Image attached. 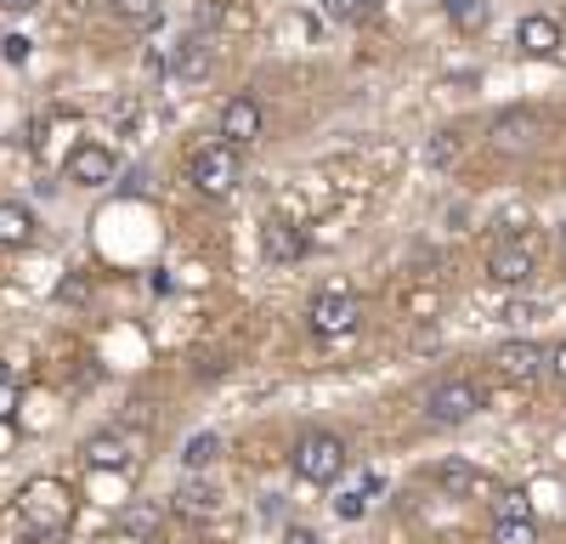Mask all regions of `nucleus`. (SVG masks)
Instances as JSON below:
<instances>
[{
    "label": "nucleus",
    "mask_w": 566,
    "mask_h": 544,
    "mask_svg": "<svg viewBox=\"0 0 566 544\" xmlns=\"http://www.w3.org/2000/svg\"><path fill=\"white\" fill-rule=\"evenodd\" d=\"M18 522L29 533V544H57L74 522V493L69 482L57 477H34L23 493H18Z\"/></svg>",
    "instance_id": "f257e3e1"
},
{
    "label": "nucleus",
    "mask_w": 566,
    "mask_h": 544,
    "mask_svg": "<svg viewBox=\"0 0 566 544\" xmlns=\"http://www.w3.org/2000/svg\"><path fill=\"white\" fill-rule=\"evenodd\" d=\"M290 465H295L301 482L328 488V482H340V471H346V442L335 431H306L295 442V453H290Z\"/></svg>",
    "instance_id": "f03ea898"
},
{
    "label": "nucleus",
    "mask_w": 566,
    "mask_h": 544,
    "mask_svg": "<svg viewBox=\"0 0 566 544\" xmlns=\"http://www.w3.org/2000/svg\"><path fill=\"white\" fill-rule=\"evenodd\" d=\"M187 181H193L205 199H227V193L244 181V159H239V148L205 143V148L193 154V165H187Z\"/></svg>",
    "instance_id": "7ed1b4c3"
},
{
    "label": "nucleus",
    "mask_w": 566,
    "mask_h": 544,
    "mask_svg": "<svg viewBox=\"0 0 566 544\" xmlns=\"http://www.w3.org/2000/svg\"><path fill=\"white\" fill-rule=\"evenodd\" d=\"M306 324H312V335H323V341H340V335H352V329L363 324V301H357L352 290H317L312 306H306Z\"/></svg>",
    "instance_id": "20e7f679"
},
{
    "label": "nucleus",
    "mask_w": 566,
    "mask_h": 544,
    "mask_svg": "<svg viewBox=\"0 0 566 544\" xmlns=\"http://www.w3.org/2000/svg\"><path fill=\"white\" fill-rule=\"evenodd\" d=\"M476 408H482V386L453 375V380L431 386V397H424V420H431V426H464Z\"/></svg>",
    "instance_id": "39448f33"
},
{
    "label": "nucleus",
    "mask_w": 566,
    "mask_h": 544,
    "mask_svg": "<svg viewBox=\"0 0 566 544\" xmlns=\"http://www.w3.org/2000/svg\"><path fill=\"white\" fill-rule=\"evenodd\" d=\"M261 125H266V114H261V103L250 97V91L227 97V108H221V143L227 148H250L255 136H261Z\"/></svg>",
    "instance_id": "423d86ee"
},
{
    "label": "nucleus",
    "mask_w": 566,
    "mask_h": 544,
    "mask_svg": "<svg viewBox=\"0 0 566 544\" xmlns=\"http://www.w3.org/2000/svg\"><path fill=\"white\" fill-rule=\"evenodd\" d=\"M69 181L74 188H108L114 181V148H103V143H80L74 154H69Z\"/></svg>",
    "instance_id": "0eeeda50"
},
{
    "label": "nucleus",
    "mask_w": 566,
    "mask_h": 544,
    "mask_svg": "<svg viewBox=\"0 0 566 544\" xmlns=\"http://www.w3.org/2000/svg\"><path fill=\"white\" fill-rule=\"evenodd\" d=\"M306 244H312V239H306V227H301V221H266V227H261V255L277 261V266L301 261Z\"/></svg>",
    "instance_id": "6e6552de"
},
{
    "label": "nucleus",
    "mask_w": 566,
    "mask_h": 544,
    "mask_svg": "<svg viewBox=\"0 0 566 544\" xmlns=\"http://www.w3.org/2000/svg\"><path fill=\"white\" fill-rule=\"evenodd\" d=\"M515 45H522V57H555L560 52V23L533 12V18L515 23Z\"/></svg>",
    "instance_id": "1a4fd4ad"
},
{
    "label": "nucleus",
    "mask_w": 566,
    "mask_h": 544,
    "mask_svg": "<svg viewBox=\"0 0 566 544\" xmlns=\"http://www.w3.org/2000/svg\"><path fill=\"white\" fill-rule=\"evenodd\" d=\"M538 130H544V125H538L533 108H510V114L493 119V143L515 154V148H533V143H538Z\"/></svg>",
    "instance_id": "9d476101"
},
{
    "label": "nucleus",
    "mask_w": 566,
    "mask_h": 544,
    "mask_svg": "<svg viewBox=\"0 0 566 544\" xmlns=\"http://www.w3.org/2000/svg\"><path fill=\"white\" fill-rule=\"evenodd\" d=\"M488 279H493V284H510V290L527 284V279H533V250H527V244H499V250L488 255Z\"/></svg>",
    "instance_id": "9b49d317"
},
{
    "label": "nucleus",
    "mask_w": 566,
    "mask_h": 544,
    "mask_svg": "<svg viewBox=\"0 0 566 544\" xmlns=\"http://www.w3.org/2000/svg\"><path fill=\"white\" fill-rule=\"evenodd\" d=\"M493 363H499V375H510V380H538L544 352H538L533 341H504V346L493 352Z\"/></svg>",
    "instance_id": "f8f14e48"
},
{
    "label": "nucleus",
    "mask_w": 566,
    "mask_h": 544,
    "mask_svg": "<svg viewBox=\"0 0 566 544\" xmlns=\"http://www.w3.org/2000/svg\"><path fill=\"white\" fill-rule=\"evenodd\" d=\"M34 244V210L18 199H0V250H23Z\"/></svg>",
    "instance_id": "ddd939ff"
},
{
    "label": "nucleus",
    "mask_w": 566,
    "mask_h": 544,
    "mask_svg": "<svg viewBox=\"0 0 566 544\" xmlns=\"http://www.w3.org/2000/svg\"><path fill=\"white\" fill-rule=\"evenodd\" d=\"M130 460V437L125 431H97L85 442V465L91 471H108V465H125Z\"/></svg>",
    "instance_id": "4468645a"
},
{
    "label": "nucleus",
    "mask_w": 566,
    "mask_h": 544,
    "mask_svg": "<svg viewBox=\"0 0 566 544\" xmlns=\"http://www.w3.org/2000/svg\"><path fill=\"white\" fill-rule=\"evenodd\" d=\"M431 482H437L448 499H476V488H482V471H476V465H464V460H442Z\"/></svg>",
    "instance_id": "2eb2a0df"
},
{
    "label": "nucleus",
    "mask_w": 566,
    "mask_h": 544,
    "mask_svg": "<svg viewBox=\"0 0 566 544\" xmlns=\"http://www.w3.org/2000/svg\"><path fill=\"white\" fill-rule=\"evenodd\" d=\"M170 499H176V516H187V522H199V516L216 511V488L210 482H181Z\"/></svg>",
    "instance_id": "dca6fc26"
},
{
    "label": "nucleus",
    "mask_w": 566,
    "mask_h": 544,
    "mask_svg": "<svg viewBox=\"0 0 566 544\" xmlns=\"http://www.w3.org/2000/svg\"><path fill=\"white\" fill-rule=\"evenodd\" d=\"M442 12H448V23L459 29V34H482L488 29V0H442Z\"/></svg>",
    "instance_id": "f3484780"
},
{
    "label": "nucleus",
    "mask_w": 566,
    "mask_h": 544,
    "mask_svg": "<svg viewBox=\"0 0 566 544\" xmlns=\"http://www.w3.org/2000/svg\"><path fill=\"white\" fill-rule=\"evenodd\" d=\"M216 460H221V437H216V431L187 437V448H181V465H187V471H205V465H216Z\"/></svg>",
    "instance_id": "a211bd4d"
},
{
    "label": "nucleus",
    "mask_w": 566,
    "mask_h": 544,
    "mask_svg": "<svg viewBox=\"0 0 566 544\" xmlns=\"http://www.w3.org/2000/svg\"><path fill=\"white\" fill-rule=\"evenodd\" d=\"M119 533H136V538L159 544V511H148V505H125V511H119Z\"/></svg>",
    "instance_id": "6ab92c4d"
},
{
    "label": "nucleus",
    "mask_w": 566,
    "mask_h": 544,
    "mask_svg": "<svg viewBox=\"0 0 566 544\" xmlns=\"http://www.w3.org/2000/svg\"><path fill=\"white\" fill-rule=\"evenodd\" d=\"M493 544H538V522L533 516H499L493 522Z\"/></svg>",
    "instance_id": "aec40b11"
},
{
    "label": "nucleus",
    "mask_w": 566,
    "mask_h": 544,
    "mask_svg": "<svg viewBox=\"0 0 566 544\" xmlns=\"http://www.w3.org/2000/svg\"><path fill=\"white\" fill-rule=\"evenodd\" d=\"M114 7H119L125 23H148V18H159V0H114Z\"/></svg>",
    "instance_id": "412c9836"
},
{
    "label": "nucleus",
    "mask_w": 566,
    "mask_h": 544,
    "mask_svg": "<svg viewBox=\"0 0 566 544\" xmlns=\"http://www.w3.org/2000/svg\"><path fill=\"white\" fill-rule=\"evenodd\" d=\"M12 408H18V380H12V369H7V363H0V420H7Z\"/></svg>",
    "instance_id": "4be33fe9"
},
{
    "label": "nucleus",
    "mask_w": 566,
    "mask_h": 544,
    "mask_svg": "<svg viewBox=\"0 0 566 544\" xmlns=\"http://www.w3.org/2000/svg\"><path fill=\"white\" fill-rule=\"evenodd\" d=\"M335 511H340L346 522H357V516L368 511V493H340V499H335Z\"/></svg>",
    "instance_id": "5701e85b"
},
{
    "label": "nucleus",
    "mask_w": 566,
    "mask_h": 544,
    "mask_svg": "<svg viewBox=\"0 0 566 544\" xmlns=\"http://www.w3.org/2000/svg\"><path fill=\"white\" fill-rule=\"evenodd\" d=\"M0 57H7V63H29V40L23 34H7V40H0Z\"/></svg>",
    "instance_id": "b1692460"
},
{
    "label": "nucleus",
    "mask_w": 566,
    "mask_h": 544,
    "mask_svg": "<svg viewBox=\"0 0 566 544\" xmlns=\"http://www.w3.org/2000/svg\"><path fill=\"white\" fill-rule=\"evenodd\" d=\"M323 12L328 18H340V23H357L363 12H357V0H323Z\"/></svg>",
    "instance_id": "393cba45"
},
{
    "label": "nucleus",
    "mask_w": 566,
    "mask_h": 544,
    "mask_svg": "<svg viewBox=\"0 0 566 544\" xmlns=\"http://www.w3.org/2000/svg\"><path fill=\"white\" fill-rule=\"evenodd\" d=\"M499 516H527V499L522 493H504L499 499Z\"/></svg>",
    "instance_id": "a878e982"
},
{
    "label": "nucleus",
    "mask_w": 566,
    "mask_h": 544,
    "mask_svg": "<svg viewBox=\"0 0 566 544\" xmlns=\"http://www.w3.org/2000/svg\"><path fill=\"white\" fill-rule=\"evenodd\" d=\"M283 544H323L312 527H290V533H283Z\"/></svg>",
    "instance_id": "bb28decb"
},
{
    "label": "nucleus",
    "mask_w": 566,
    "mask_h": 544,
    "mask_svg": "<svg viewBox=\"0 0 566 544\" xmlns=\"http://www.w3.org/2000/svg\"><path fill=\"white\" fill-rule=\"evenodd\" d=\"M549 369H555V375H560V380H566V341H560V346H555V352H549Z\"/></svg>",
    "instance_id": "cd10ccee"
},
{
    "label": "nucleus",
    "mask_w": 566,
    "mask_h": 544,
    "mask_svg": "<svg viewBox=\"0 0 566 544\" xmlns=\"http://www.w3.org/2000/svg\"><path fill=\"white\" fill-rule=\"evenodd\" d=\"M29 7H40V0H0V12H29Z\"/></svg>",
    "instance_id": "c85d7f7f"
},
{
    "label": "nucleus",
    "mask_w": 566,
    "mask_h": 544,
    "mask_svg": "<svg viewBox=\"0 0 566 544\" xmlns=\"http://www.w3.org/2000/svg\"><path fill=\"white\" fill-rule=\"evenodd\" d=\"M386 7V0H357V12H380Z\"/></svg>",
    "instance_id": "c756f323"
}]
</instances>
